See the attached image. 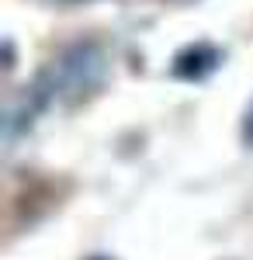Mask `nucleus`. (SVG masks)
<instances>
[{
  "instance_id": "1",
  "label": "nucleus",
  "mask_w": 253,
  "mask_h": 260,
  "mask_svg": "<svg viewBox=\"0 0 253 260\" xmlns=\"http://www.w3.org/2000/svg\"><path fill=\"white\" fill-rule=\"evenodd\" d=\"M101 80H104V52L98 45H73L42 70L35 87L24 94V104L35 115L52 101H77L90 94Z\"/></svg>"
},
{
  "instance_id": "2",
  "label": "nucleus",
  "mask_w": 253,
  "mask_h": 260,
  "mask_svg": "<svg viewBox=\"0 0 253 260\" xmlns=\"http://www.w3.org/2000/svg\"><path fill=\"white\" fill-rule=\"evenodd\" d=\"M215 62H218V52L208 45H198V49H187L184 56H177L174 73L177 77H205L215 70Z\"/></svg>"
}]
</instances>
